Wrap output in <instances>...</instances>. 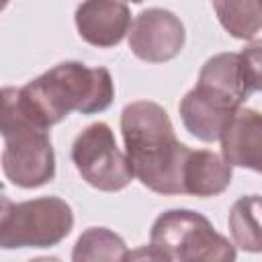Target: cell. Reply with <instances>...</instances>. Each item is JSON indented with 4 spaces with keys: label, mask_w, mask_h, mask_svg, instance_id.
Listing matches in <instances>:
<instances>
[{
    "label": "cell",
    "mask_w": 262,
    "mask_h": 262,
    "mask_svg": "<svg viewBox=\"0 0 262 262\" xmlns=\"http://www.w3.org/2000/svg\"><path fill=\"white\" fill-rule=\"evenodd\" d=\"M239 108L242 106L233 104L231 100L201 86L188 90L178 104V113L186 131L205 143L221 141V135Z\"/></svg>",
    "instance_id": "8"
},
{
    "label": "cell",
    "mask_w": 262,
    "mask_h": 262,
    "mask_svg": "<svg viewBox=\"0 0 262 262\" xmlns=\"http://www.w3.org/2000/svg\"><path fill=\"white\" fill-rule=\"evenodd\" d=\"M221 156L229 166L262 174V113L242 106L221 135Z\"/></svg>",
    "instance_id": "10"
},
{
    "label": "cell",
    "mask_w": 262,
    "mask_h": 262,
    "mask_svg": "<svg viewBox=\"0 0 262 262\" xmlns=\"http://www.w3.org/2000/svg\"><path fill=\"white\" fill-rule=\"evenodd\" d=\"M127 262H174V260L166 252H162L160 248L149 244V246H141V248L131 250Z\"/></svg>",
    "instance_id": "17"
},
{
    "label": "cell",
    "mask_w": 262,
    "mask_h": 262,
    "mask_svg": "<svg viewBox=\"0 0 262 262\" xmlns=\"http://www.w3.org/2000/svg\"><path fill=\"white\" fill-rule=\"evenodd\" d=\"M125 156L133 176L158 194H184L182 172L190 147L178 141L166 108L154 100H135L121 113Z\"/></svg>",
    "instance_id": "2"
},
{
    "label": "cell",
    "mask_w": 262,
    "mask_h": 262,
    "mask_svg": "<svg viewBox=\"0 0 262 262\" xmlns=\"http://www.w3.org/2000/svg\"><path fill=\"white\" fill-rule=\"evenodd\" d=\"M231 178L233 166H229L223 156L211 149H190L182 172V188L184 194L209 199L225 192Z\"/></svg>",
    "instance_id": "11"
},
{
    "label": "cell",
    "mask_w": 262,
    "mask_h": 262,
    "mask_svg": "<svg viewBox=\"0 0 262 262\" xmlns=\"http://www.w3.org/2000/svg\"><path fill=\"white\" fill-rule=\"evenodd\" d=\"M229 233L233 244L250 254H262V196L246 194L239 196L227 217Z\"/></svg>",
    "instance_id": "13"
},
{
    "label": "cell",
    "mask_w": 262,
    "mask_h": 262,
    "mask_svg": "<svg viewBox=\"0 0 262 262\" xmlns=\"http://www.w3.org/2000/svg\"><path fill=\"white\" fill-rule=\"evenodd\" d=\"M0 133L4 139L2 172L18 188H39L55 178V151L49 133L16 108L6 86L2 88Z\"/></svg>",
    "instance_id": "3"
},
{
    "label": "cell",
    "mask_w": 262,
    "mask_h": 262,
    "mask_svg": "<svg viewBox=\"0 0 262 262\" xmlns=\"http://www.w3.org/2000/svg\"><path fill=\"white\" fill-rule=\"evenodd\" d=\"M125 239L108 227H88L72 248V262H127Z\"/></svg>",
    "instance_id": "14"
},
{
    "label": "cell",
    "mask_w": 262,
    "mask_h": 262,
    "mask_svg": "<svg viewBox=\"0 0 262 262\" xmlns=\"http://www.w3.org/2000/svg\"><path fill=\"white\" fill-rule=\"evenodd\" d=\"M186 41L182 20L166 8H143L129 31L131 53L147 63L174 59Z\"/></svg>",
    "instance_id": "7"
},
{
    "label": "cell",
    "mask_w": 262,
    "mask_h": 262,
    "mask_svg": "<svg viewBox=\"0 0 262 262\" xmlns=\"http://www.w3.org/2000/svg\"><path fill=\"white\" fill-rule=\"evenodd\" d=\"M16 108L33 125L49 131L70 113L96 115L115 98V82L106 68L61 61L20 88L6 86Z\"/></svg>",
    "instance_id": "1"
},
{
    "label": "cell",
    "mask_w": 262,
    "mask_h": 262,
    "mask_svg": "<svg viewBox=\"0 0 262 262\" xmlns=\"http://www.w3.org/2000/svg\"><path fill=\"white\" fill-rule=\"evenodd\" d=\"M78 35L92 47L108 49L119 45L131 31V8L125 2L90 0L76 8Z\"/></svg>",
    "instance_id": "9"
},
{
    "label": "cell",
    "mask_w": 262,
    "mask_h": 262,
    "mask_svg": "<svg viewBox=\"0 0 262 262\" xmlns=\"http://www.w3.org/2000/svg\"><path fill=\"white\" fill-rule=\"evenodd\" d=\"M196 86L207 88V90L231 100L233 104L242 106L244 100L250 96V92L246 88L242 55L235 51H225V53H217V55L209 57L199 72Z\"/></svg>",
    "instance_id": "12"
},
{
    "label": "cell",
    "mask_w": 262,
    "mask_h": 262,
    "mask_svg": "<svg viewBox=\"0 0 262 262\" xmlns=\"http://www.w3.org/2000/svg\"><path fill=\"white\" fill-rule=\"evenodd\" d=\"M74 227V211L59 196H37L12 203L2 196L0 248H51L63 242Z\"/></svg>",
    "instance_id": "5"
},
{
    "label": "cell",
    "mask_w": 262,
    "mask_h": 262,
    "mask_svg": "<svg viewBox=\"0 0 262 262\" xmlns=\"http://www.w3.org/2000/svg\"><path fill=\"white\" fill-rule=\"evenodd\" d=\"M72 162L82 180L102 192H119L135 178L113 129L102 121L90 123L78 133L72 143Z\"/></svg>",
    "instance_id": "6"
},
{
    "label": "cell",
    "mask_w": 262,
    "mask_h": 262,
    "mask_svg": "<svg viewBox=\"0 0 262 262\" xmlns=\"http://www.w3.org/2000/svg\"><path fill=\"white\" fill-rule=\"evenodd\" d=\"M248 92H262V39H254L239 51Z\"/></svg>",
    "instance_id": "16"
},
{
    "label": "cell",
    "mask_w": 262,
    "mask_h": 262,
    "mask_svg": "<svg viewBox=\"0 0 262 262\" xmlns=\"http://www.w3.org/2000/svg\"><path fill=\"white\" fill-rule=\"evenodd\" d=\"M213 10L233 39L254 41L262 29V0H215Z\"/></svg>",
    "instance_id": "15"
},
{
    "label": "cell",
    "mask_w": 262,
    "mask_h": 262,
    "mask_svg": "<svg viewBox=\"0 0 262 262\" xmlns=\"http://www.w3.org/2000/svg\"><path fill=\"white\" fill-rule=\"evenodd\" d=\"M27 262H61L57 256H39V258H31Z\"/></svg>",
    "instance_id": "18"
},
{
    "label": "cell",
    "mask_w": 262,
    "mask_h": 262,
    "mask_svg": "<svg viewBox=\"0 0 262 262\" xmlns=\"http://www.w3.org/2000/svg\"><path fill=\"white\" fill-rule=\"evenodd\" d=\"M149 244L166 252L174 262H235V246L213 223L190 209L160 213L149 229Z\"/></svg>",
    "instance_id": "4"
}]
</instances>
